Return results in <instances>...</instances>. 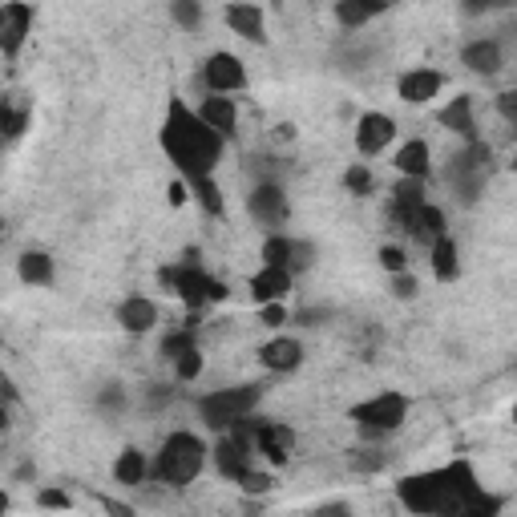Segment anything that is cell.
Segmentation results:
<instances>
[{
  "label": "cell",
  "mask_w": 517,
  "mask_h": 517,
  "mask_svg": "<svg viewBox=\"0 0 517 517\" xmlns=\"http://www.w3.org/2000/svg\"><path fill=\"white\" fill-rule=\"evenodd\" d=\"M344 186H348L352 194H372V170H368L364 162L348 166V170H344Z\"/></svg>",
  "instance_id": "obj_33"
},
{
  "label": "cell",
  "mask_w": 517,
  "mask_h": 517,
  "mask_svg": "<svg viewBox=\"0 0 517 517\" xmlns=\"http://www.w3.org/2000/svg\"><path fill=\"white\" fill-rule=\"evenodd\" d=\"M247 215L263 227V231H279L291 215V206H287V194L279 182H255L251 194H247Z\"/></svg>",
  "instance_id": "obj_8"
},
{
  "label": "cell",
  "mask_w": 517,
  "mask_h": 517,
  "mask_svg": "<svg viewBox=\"0 0 517 517\" xmlns=\"http://www.w3.org/2000/svg\"><path fill=\"white\" fill-rule=\"evenodd\" d=\"M380 267L388 271V275H404V251L400 247H380Z\"/></svg>",
  "instance_id": "obj_38"
},
{
  "label": "cell",
  "mask_w": 517,
  "mask_h": 517,
  "mask_svg": "<svg viewBox=\"0 0 517 517\" xmlns=\"http://www.w3.org/2000/svg\"><path fill=\"white\" fill-rule=\"evenodd\" d=\"M174 376H178V380H198V376H202V352H198V348L182 352V356L174 360Z\"/></svg>",
  "instance_id": "obj_34"
},
{
  "label": "cell",
  "mask_w": 517,
  "mask_h": 517,
  "mask_svg": "<svg viewBox=\"0 0 517 517\" xmlns=\"http://www.w3.org/2000/svg\"><path fill=\"white\" fill-rule=\"evenodd\" d=\"M37 501H41V509H69V505H73L65 489H41Z\"/></svg>",
  "instance_id": "obj_40"
},
{
  "label": "cell",
  "mask_w": 517,
  "mask_h": 517,
  "mask_svg": "<svg viewBox=\"0 0 517 517\" xmlns=\"http://www.w3.org/2000/svg\"><path fill=\"white\" fill-rule=\"evenodd\" d=\"M198 118L211 126L215 134H223V138H231L235 134V126H239V110H235V101L231 97H219V93H211L198 106Z\"/></svg>",
  "instance_id": "obj_18"
},
{
  "label": "cell",
  "mask_w": 517,
  "mask_h": 517,
  "mask_svg": "<svg viewBox=\"0 0 517 517\" xmlns=\"http://www.w3.org/2000/svg\"><path fill=\"white\" fill-rule=\"evenodd\" d=\"M404 235H412V239H417V243H425V247H433L437 239H445L449 235V223H445V211H441V206H425V211L417 215V219H412V227L404 231Z\"/></svg>",
  "instance_id": "obj_22"
},
{
  "label": "cell",
  "mask_w": 517,
  "mask_h": 517,
  "mask_svg": "<svg viewBox=\"0 0 517 517\" xmlns=\"http://www.w3.org/2000/svg\"><path fill=\"white\" fill-rule=\"evenodd\" d=\"M392 291H396V299H412L417 295V283H412L408 275H392Z\"/></svg>",
  "instance_id": "obj_42"
},
{
  "label": "cell",
  "mask_w": 517,
  "mask_h": 517,
  "mask_svg": "<svg viewBox=\"0 0 517 517\" xmlns=\"http://www.w3.org/2000/svg\"><path fill=\"white\" fill-rule=\"evenodd\" d=\"M392 138H396V122H392L388 114H364V118L356 122V150H360L364 158L384 154Z\"/></svg>",
  "instance_id": "obj_14"
},
{
  "label": "cell",
  "mask_w": 517,
  "mask_h": 517,
  "mask_svg": "<svg viewBox=\"0 0 517 517\" xmlns=\"http://www.w3.org/2000/svg\"><path fill=\"white\" fill-rule=\"evenodd\" d=\"M287 291H291V271H283V267H259V271L251 275V295H255L259 307L283 303Z\"/></svg>",
  "instance_id": "obj_17"
},
{
  "label": "cell",
  "mask_w": 517,
  "mask_h": 517,
  "mask_svg": "<svg viewBox=\"0 0 517 517\" xmlns=\"http://www.w3.org/2000/svg\"><path fill=\"white\" fill-rule=\"evenodd\" d=\"M158 279L190 307V312L198 316L206 303H223L227 299V283H219V279H211L202 271V263H198V251H182V263H174V267H162L158 271Z\"/></svg>",
  "instance_id": "obj_3"
},
{
  "label": "cell",
  "mask_w": 517,
  "mask_h": 517,
  "mask_svg": "<svg viewBox=\"0 0 517 517\" xmlns=\"http://www.w3.org/2000/svg\"><path fill=\"white\" fill-rule=\"evenodd\" d=\"M122 404V392L118 388H106V392H101V408H118Z\"/></svg>",
  "instance_id": "obj_44"
},
{
  "label": "cell",
  "mask_w": 517,
  "mask_h": 517,
  "mask_svg": "<svg viewBox=\"0 0 517 517\" xmlns=\"http://www.w3.org/2000/svg\"><path fill=\"white\" fill-rule=\"evenodd\" d=\"M239 485H243V493H251V497H255V493H267L275 481H271V473H259V469H251V473H247Z\"/></svg>",
  "instance_id": "obj_39"
},
{
  "label": "cell",
  "mask_w": 517,
  "mask_h": 517,
  "mask_svg": "<svg viewBox=\"0 0 517 517\" xmlns=\"http://www.w3.org/2000/svg\"><path fill=\"white\" fill-rule=\"evenodd\" d=\"M461 65L473 69V73H481V77H493V73L501 69V45H497L493 37L469 41V45L461 49Z\"/></svg>",
  "instance_id": "obj_21"
},
{
  "label": "cell",
  "mask_w": 517,
  "mask_h": 517,
  "mask_svg": "<svg viewBox=\"0 0 517 517\" xmlns=\"http://www.w3.org/2000/svg\"><path fill=\"white\" fill-rule=\"evenodd\" d=\"M312 517H352V509H348L344 501H328V505H320Z\"/></svg>",
  "instance_id": "obj_43"
},
{
  "label": "cell",
  "mask_w": 517,
  "mask_h": 517,
  "mask_svg": "<svg viewBox=\"0 0 517 517\" xmlns=\"http://www.w3.org/2000/svg\"><path fill=\"white\" fill-rule=\"evenodd\" d=\"M263 267L291 271V239L287 235H267V243H263Z\"/></svg>",
  "instance_id": "obj_31"
},
{
  "label": "cell",
  "mask_w": 517,
  "mask_h": 517,
  "mask_svg": "<svg viewBox=\"0 0 517 517\" xmlns=\"http://www.w3.org/2000/svg\"><path fill=\"white\" fill-rule=\"evenodd\" d=\"M396 170L404 174V178H429V170H433V162H429V146L421 142V138H412V142H404L400 150H396Z\"/></svg>",
  "instance_id": "obj_23"
},
{
  "label": "cell",
  "mask_w": 517,
  "mask_h": 517,
  "mask_svg": "<svg viewBox=\"0 0 517 517\" xmlns=\"http://www.w3.org/2000/svg\"><path fill=\"white\" fill-rule=\"evenodd\" d=\"M190 190H194L198 206H202V211L211 215V219H219V215L227 211V202H223V190H219V182H215V178H202V182H194Z\"/></svg>",
  "instance_id": "obj_29"
},
{
  "label": "cell",
  "mask_w": 517,
  "mask_h": 517,
  "mask_svg": "<svg viewBox=\"0 0 517 517\" xmlns=\"http://www.w3.org/2000/svg\"><path fill=\"white\" fill-rule=\"evenodd\" d=\"M0 126H5V138L17 142L29 130V101L21 93H9L5 106H0Z\"/></svg>",
  "instance_id": "obj_25"
},
{
  "label": "cell",
  "mask_w": 517,
  "mask_h": 517,
  "mask_svg": "<svg viewBox=\"0 0 517 517\" xmlns=\"http://www.w3.org/2000/svg\"><path fill=\"white\" fill-rule=\"evenodd\" d=\"M17 275L29 287H49L53 283V259L45 251H25L21 263H17Z\"/></svg>",
  "instance_id": "obj_26"
},
{
  "label": "cell",
  "mask_w": 517,
  "mask_h": 517,
  "mask_svg": "<svg viewBox=\"0 0 517 517\" xmlns=\"http://www.w3.org/2000/svg\"><path fill=\"white\" fill-rule=\"evenodd\" d=\"M384 465V453H376V449H356L352 453V469H360V473H376Z\"/></svg>",
  "instance_id": "obj_37"
},
{
  "label": "cell",
  "mask_w": 517,
  "mask_h": 517,
  "mask_svg": "<svg viewBox=\"0 0 517 517\" xmlns=\"http://www.w3.org/2000/svg\"><path fill=\"white\" fill-rule=\"evenodd\" d=\"M396 497L417 517H497L501 513V497L477 481L469 461L400 477Z\"/></svg>",
  "instance_id": "obj_1"
},
{
  "label": "cell",
  "mask_w": 517,
  "mask_h": 517,
  "mask_svg": "<svg viewBox=\"0 0 517 517\" xmlns=\"http://www.w3.org/2000/svg\"><path fill=\"white\" fill-rule=\"evenodd\" d=\"M223 17H227L231 33H239L243 41H267V21H263L259 5H227Z\"/></svg>",
  "instance_id": "obj_20"
},
{
  "label": "cell",
  "mask_w": 517,
  "mask_h": 517,
  "mask_svg": "<svg viewBox=\"0 0 517 517\" xmlns=\"http://www.w3.org/2000/svg\"><path fill=\"white\" fill-rule=\"evenodd\" d=\"M190 348H198L194 344V316H190V324H182L178 332H166L162 336V348H158V356H166V360H178L182 352H190Z\"/></svg>",
  "instance_id": "obj_30"
},
{
  "label": "cell",
  "mask_w": 517,
  "mask_h": 517,
  "mask_svg": "<svg viewBox=\"0 0 517 517\" xmlns=\"http://www.w3.org/2000/svg\"><path fill=\"white\" fill-rule=\"evenodd\" d=\"M29 33H33V5H25V0H9V5H0V53L13 61Z\"/></svg>",
  "instance_id": "obj_10"
},
{
  "label": "cell",
  "mask_w": 517,
  "mask_h": 517,
  "mask_svg": "<svg viewBox=\"0 0 517 517\" xmlns=\"http://www.w3.org/2000/svg\"><path fill=\"white\" fill-rule=\"evenodd\" d=\"M170 17H174L182 29H198V21H202V5H194V0H174V5H170Z\"/></svg>",
  "instance_id": "obj_32"
},
{
  "label": "cell",
  "mask_w": 517,
  "mask_h": 517,
  "mask_svg": "<svg viewBox=\"0 0 517 517\" xmlns=\"http://www.w3.org/2000/svg\"><path fill=\"white\" fill-rule=\"evenodd\" d=\"M146 473H150V465H146V453H138V449H122V457L114 461V481L118 485H142Z\"/></svg>",
  "instance_id": "obj_28"
},
{
  "label": "cell",
  "mask_w": 517,
  "mask_h": 517,
  "mask_svg": "<svg viewBox=\"0 0 517 517\" xmlns=\"http://www.w3.org/2000/svg\"><path fill=\"white\" fill-rule=\"evenodd\" d=\"M497 114L517 130V85H513V89H505V93H497Z\"/></svg>",
  "instance_id": "obj_36"
},
{
  "label": "cell",
  "mask_w": 517,
  "mask_h": 517,
  "mask_svg": "<svg viewBox=\"0 0 517 517\" xmlns=\"http://www.w3.org/2000/svg\"><path fill=\"white\" fill-rule=\"evenodd\" d=\"M312 263H316V247L307 243V239H291V275L307 271Z\"/></svg>",
  "instance_id": "obj_35"
},
{
  "label": "cell",
  "mask_w": 517,
  "mask_h": 517,
  "mask_svg": "<svg viewBox=\"0 0 517 517\" xmlns=\"http://www.w3.org/2000/svg\"><path fill=\"white\" fill-rule=\"evenodd\" d=\"M259 364L267 372H295L303 364V344L291 340V336H275V340H267L259 348Z\"/></svg>",
  "instance_id": "obj_16"
},
{
  "label": "cell",
  "mask_w": 517,
  "mask_h": 517,
  "mask_svg": "<svg viewBox=\"0 0 517 517\" xmlns=\"http://www.w3.org/2000/svg\"><path fill=\"white\" fill-rule=\"evenodd\" d=\"M445 89V77L437 73V69H408L400 81H396V93H400V101L404 106H429V101L437 97Z\"/></svg>",
  "instance_id": "obj_12"
},
{
  "label": "cell",
  "mask_w": 517,
  "mask_h": 517,
  "mask_svg": "<svg viewBox=\"0 0 517 517\" xmlns=\"http://www.w3.org/2000/svg\"><path fill=\"white\" fill-rule=\"evenodd\" d=\"M255 449L271 461V465H283L295 449V429L283 425V421H255Z\"/></svg>",
  "instance_id": "obj_13"
},
{
  "label": "cell",
  "mask_w": 517,
  "mask_h": 517,
  "mask_svg": "<svg viewBox=\"0 0 517 517\" xmlns=\"http://www.w3.org/2000/svg\"><path fill=\"white\" fill-rule=\"evenodd\" d=\"M206 465V445L194 433H170L154 457V477L166 485H190Z\"/></svg>",
  "instance_id": "obj_5"
},
{
  "label": "cell",
  "mask_w": 517,
  "mask_h": 517,
  "mask_svg": "<svg viewBox=\"0 0 517 517\" xmlns=\"http://www.w3.org/2000/svg\"><path fill=\"white\" fill-rule=\"evenodd\" d=\"M118 324H122L126 332H134V336L150 332V328L158 324V307H154V299H146V295H130V299L118 307Z\"/></svg>",
  "instance_id": "obj_19"
},
{
  "label": "cell",
  "mask_w": 517,
  "mask_h": 517,
  "mask_svg": "<svg viewBox=\"0 0 517 517\" xmlns=\"http://www.w3.org/2000/svg\"><path fill=\"white\" fill-rule=\"evenodd\" d=\"M352 421H356V429H360L364 437H388V433H396V429L408 421V396H400V392H380V396H372V400H360V404L352 408Z\"/></svg>",
  "instance_id": "obj_7"
},
{
  "label": "cell",
  "mask_w": 517,
  "mask_h": 517,
  "mask_svg": "<svg viewBox=\"0 0 517 517\" xmlns=\"http://www.w3.org/2000/svg\"><path fill=\"white\" fill-rule=\"evenodd\" d=\"M158 142H162L166 158L178 166L186 186H194L202 178H215V166L223 158V134H215L211 126H206L182 97H170Z\"/></svg>",
  "instance_id": "obj_2"
},
{
  "label": "cell",
  "mask_w": 517,
  "mask_h": 517,
  "mask_svg": "<svg viewBox=\"0 0 517 517\" xmlns=\"http://www.w3.org/2000/svg\"><path fill=\"white\" fill-rule=\"evenodd\" d=\"M429 255H433V275H437V283H453V279L461 275V255H457V239H453V235L437 239V243L429 247Z\"/></svg>",
  "instance_id": "obj_24"
},
{
  "label": "cell",
  "mask_w": 517,
  "mask_h": 517,
  "mask_svg": "<svg viewBox=\"0 0 517 517\" xmlns=\"http://www.w3.org/2000/svg\"><path fill=\"white\" fill-rule=\"evenodd\" d=\"M380 13H384V5H368V0H340V5H336V21H340L348 33L364 29V25L376 21Z\"/></svg>",
  "instance_id": "obj_27"
},
{
  "label": "cell",
  "mask_w": 517,
  "mask_h": 517,
  "mask_svg": "<svg viewBox=\"0 0 517 517\" xmlns=\"http://www.w3.org/2000/svg\"><path fill=\"white\" fill-rule=\"evenodd\" d=\"M170 202H174V206L186 202V182H174V186H170Z\"/></svg>",
  "instance_id": "obj_45"
},
{
  "label": "cell",
  "mask_w": 517,
  "mask_h": 517,
  "mask_svg": "<svg viewBox=\"0 0 517 517\" xmlns=\"http://www.w3.org/2000/svg\"><path fill=\"white\" fill-rule=\"evenodd\" d=\"M437 118H441V126H445V130H453L465 146L481 142V138H477V122H473V97H469V93H457Z\"/></svg>",
  "instance_id": "obj_15"
},
{
  "label": "cell",
  "mask_w": 517,
  "mask_h": 517,
  "mask_svg": "<svg viewBox=\"0 0 517 517\" xmlns=\"http://www.w3.org/2000/svg\"><path fill=\"white\" fill-rule=\"evenodd\" d=\"M513 170H517V154H513Z\"/></svg>",
  "instance_id": "obj_47"
},
{
  "label": "cell",
  "mask_w": 517,
  "mask_h": 517,
  "mask_svg": "<svg viewBox=\"0 0 517 517\" xmlns=\"http://www.w3.org/2000/svg\"><path fill=\"white\" fill-rule=\"evenodd\" d=\"M485 178H489V146L485 142H473V146L457 150L445 166V182H449V190L457 194L461 206H473L481 198Z\"/></svg>",
  "instance_id": "obj_6"
},
{
  "label": "cell",
  "mask_w": 517,
  "mask_h": 517,
  "mask_svg": "<svg viewBox=\"0 0 517 517\" xmlns=\"http://www.w3.org/2000/svg\"><path fill=\"white\" fill-rule=\"evenodd\" d=\"M425 206H429L425 182H421V178H400V182L392 186V198H388V219H392L396 231H408L412 219H417Z\"/></svg>",
  "instance_id": "obj_9"
},
{
  "label": "cell",
  "mask_w": 517,
  "mask_h": 517,
  "mask_svg": "<svg viewBox=\"0 0 517 517\" xmlns=\"http://www.w3.org/2000/svg\"><path fill=\"white\" fill-rule=\"evenodd\" d=\"M513 421H517V404H513Z\"/></svg>",
  "instance_id": "obj_46"
},
{
  "label": "cell",
  "mask_w": 517,
  "mask_h": 517,
  "mask_svg": "<svg viewBox=\"0 0 517 517\" xmlns=\"http://www.w3.org/2000/svg\"><path fill=\"white\" fill-rule=\"evenodd\" d=\"M259 320H263V328H279V324H287V307L267 303V307H259Z\"/></svg>",
  "instance_id": "obj_41"
},
{
  "label": "cell",
  "mask_w": 517,
  "mask_h": 517,
  "mask_svg": "<svg viewBox=\"0 0 517 517\" xmlns=\"http://www.w3.org/2000/svg\"><path fill=\"white\" fill-rule=\"evenodd\" d=\"M202 81H206L211 93L231 97V93L247 89V69H243V61L235 53H211V61L202 65Z\"/></svg>",
  "instance_id": "obj_11"
},
{
  "label": "cell",
  "mask_w": 517,
  "mask_h": 517,
  "mask_svg": "<svg viewBox=\"0 0 517 517\" xmlns=\"http://www.w3.org/2000/svg\"><path fill=\"white\" fill-rule=\"evenodd\" d=\"M263 400V384H235V388H219L211 396H202L198 400V417L206 429H215V433H231L235 425L251 421L255 417V408Z\"/></svg>",
  "instance_id": "obj_4"
}]
</instances>
